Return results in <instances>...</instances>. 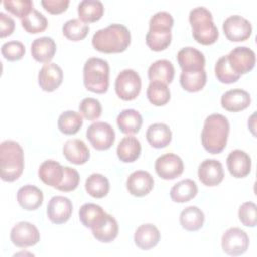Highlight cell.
Returning a JSON list of instances; mask_svg holds the SVG:
<instances>
[{
  "instance_id": "7a4b0ae2",
  "label": "cell",
  "mask_w": 257,
  "mask_h": 257,
  "mask_svg": "<svg viewBox=\"0 0 257 257\" xmlns=\"http://www.w3.org/2000/svg\"><path fill=\"white\" fill-rule=\"evenodd\" d=\"M130 44L131 32L122 24H110L97 30L92 36V46L103 53L123 52Z\"/></svg>"
},
{
  "instance_id": "603a6c76",
  "label": "cell",
  "mask_w": 257,
  "mask_h": 257,
  "mask_svg": "<svg viewBox=\"0 0 257 257\" xmlns=\"http://www.w3.org/2000/svg\"><path fill=\"white\" fill-rule=\"evenodd\" d=\"M64 175V167H62L58 162L53 160L44 161L38 169L39 179L46 185L56 187L62 182Z\"/></svg>"
},
{
  "instance_id": "e575fe53",
  "label": "cell",
  "mask_w": 257,
  "mask_h": 257,
  "mask_svg": "<svg viewBox=\"0 0 257 257\" xmlns=\"http://www.w3.org/2000/svg\"><path fill=\"white\" fill-rule=\"evenodd\" d=\"M83 120L79 112L73 110H67L62 112L57 121L59 131L64 135H74L82 126Z\"/></svg>"
},
{
  "instance_id": "ac0fdd59",
  "label": "cell",
  "mask_w": 257,
  "mask_h": 257,
  "mask_svg": "<svg viewBox=\"0 0 257 257\" xmlns=\"http://www.w3.org/2000/svg\"><path fill=\"white\" fill-rule=\"evenodd\" d=\"M251 158L241 150L232 151L227 157V167L230 174L235 178H245L251 172Z\"/></svg>"
},
{
  "instance_id": "9c48e42d",
  "label": "cell",
  "mask_w": 257,
  "mask_h": 257,
  "mask_svg": "<svg viewBox=\"0 0 257 257\" xmlns=\"http://www.w3.org/2000/svg\"><path fill=\"white\" fill-rule=\"evenodd\" d=\"M249 247V237L247 233L237 227L228 229L222 236V249L231 256L244 254Z\"/></svg>"
},
{
  "instance_id": "d590c367",
  "label": "cell",
  "mask_w": 257,
  "mask_h": 257,
  "mask_svg": "<svg viewBox=\"0 0 257 257\" xmlns=\"http://www.w3.org/2000/svg\"><path fill=\"white\" fill-rule=\"evenodd\" d=\"M85 190L93 198L100 199L107 195L109 191V182L101 174H92L85 181Z\"/></svg>"
},
{
  "instance_id": "9a60e30c",
  "label": "cell",
  "mask_w": 257,
  "mask_h": 257,
  "mask_svg": "<svg viewBox=\"0 0 257 257\" xmlns=\"http://www.w3.org/2000/svg\"><path fill=\"white\" fill-rule=\"evenodd\" d=\"M63 79V71L56 63H46L38 73V84L40 88L47 92L56 90Z\"/></svg>"
},
{
  "instance_id": "ffe728a7",
  "label": "cell",
  "mask_w": 257,
  "mask_h": 257,
  "mask_svg": "<svg viewBox=\"0 0 257 257\" xmlns=\"http://www.w3.org/2000/svg\"><path fill=\"white\" fill-rule=\"evenodd\" d=\"M90 229L93 237L102 243H109L113 241L118 234L117 222L109 214H105Z\"/></svg>"
},
{
  "instance_id": "2e32d148",
  "label": "cell",
  "mask_w": 257,
  "mask_h": 257,
  "mask_svg": "<svg viewBox=\"0 0 257 257\" xmlns=\"http://www.w3.org/2000/svg\"><path fill=\"white\" fill-rule=\"evenodd\" d=\"M198 177L205 186H217L224 179L223 166L215 159L205 160L199 166Z\"/></svg>"
},
{
  "instance_id": "5b68a950",
  "label": "cell",
  "mask_w": 257,
  "mask_h": 257,
  "mask_svg": "<svg viewBox=\"0 0 257 257\" xmlns=\"http://www.w3.org/2000/svg\"><path fill=\"white\" fill-rule=\"evenodd\" d=\"M192 34L195 40L203 45H211L218 40L219 31L213 22L212 13L200 6L192 9L189 14Z\"/></svg>"
},
{
  "instance_id": "1f68e13d",
  "label": "cell",
  "mask_w": 257,
  "mask_h": 257,
  "mask_svg": "<svg viewBox=\"0 0 257 257\" xmlns=\"http://www.w3.org/2000/svg\"><path fill=\"white\" fill-rule=\"evenodd\" d=\"M204 221L203 211L196 206L187 207L180 214V224L187 231H198L203 227Z\"/></svg>"
},
{
  "instance_id": "ab89813d",
  "label": "cell",
  "mask_w": 257,
  "mask_h": 257,
  "mask_svg": "<svg viewBox=\"0 0 257 257\" xmlns=\"http://www.w3.org/2000/svg\"><path fill=\"white\" fill-rule=\"evenodd\" d=\"M89 26L79 19L67 20L62 26L63 35L71 41H79L86 37Z\"/></svg>"
},
{
  "instance_id": "30bf717a",
  "label": "cell",
  "mask_w": 257,
  "mask_h": 257,
  "mask_svg": "<svg viewBox=\"0 0 257 257\" xmlns=\"http://www.w3.org/2000/svg\"><path fill=\"white\" fill-rule=\"evenodd\" d=\"M232 70L241 75L250 72L256 62L255 52L246 46H237L227 55Z\"/></svg>"
},
{
  "instance_id": "cb8c5ba5",
  "label": "cell",
  "mask_w": 257,
  "mask_h": 257,
  "mask_svg": "<svg viewBox=\"0 0 257 257\" xmlns=\"http://www.w3.org/2000/svg\"><path fill=\"white\" fill-rule=\"evenodd\" d=\"M56 52L55 41L48 36H43L33 40L31 44L32 57L42 63H49Z\"/></svg>"
},
{
  "instance_id": "60d3db41",
  "label": "cell",
  "mask_w": 257,
  "mask_h": 257,
  "mask_svg": "<svg viewBox=\"0 0 257 257\" xmlns=\"http://www.w3.org/2000/svg\"><path fill=\"white\" fill-rule=\"evenodd\" d=\"M215 74H216L217 79L220 82L226 83V84L236 82L237 80H239V78L241 76L232 70V68L229 65L227 55L221 56L217 60L216 65H215Z\"/></svg>"
},
{
  "instance_id": "f6af8a7d",
  "label": "cell",
  "mask_w": 257,
  "mask_h": 257,
  "mask_svg": "<svg viewBox=\"0 0 257 257\" xmlns=\"http://www.w3.org/2000/svg\"><path fill=\"white\" fill-rule=\"evenodd\" d=\"M256 204L253 202H245L239 208V219L246 227H255L257 223Z\"/></svg>"
},
{
  "instance_id": "d6986e66",
  "label": "cell",
  "mask_w": 257,
  "mask_h": 257,
  "mask_svg": "<svg viewBox=\"0 0 257 257\" xmlns=\"http://www.w3.org/2000/svg\"><path fill=\"white\" fill-rule=\"evenodd\" d=\"M251 103L249 92L244 89L235 88L226 91L221 97V105L228 111L237 112L246 109Z\"/></svg>"
},
{
  "instance_id": "7bdbcfd3",
  "label": "cell",
  "mask_w": 257,
  "mask_h": 257,
  "mask_svg": "<svg viewBox=\"0 0 257 257\" xmlns=\"http://www.w3.org/2000/svg\"><path fill=\"white\" fill-rule=\"evenodd\" d=\"M3 6L8 12L21 19L34 9L31 0H5Z\"/></svg>"
},
{
  "instance_id": "8fae6325",
  "label": "cell",
  "mask_w": 257,
  "mask_h": 257,
  "mask_svg": "<svg viewBox=\"0 0 257 257\" xmlns=\"http://www.w3.org/2000/svg\"><path fill=\"white\" fill-rule=\"evenodd\" d=\"M10 240L18 248H27L38 243L40 234L33 224L22 221L15 224L11 229Z\"/></svg>"
},
{
  "instance_id": "7c38bea8",
  "label": "cell",
  "mask_w": 257,
  "mask_h": 257,
  "mask_svg": "<svg viewBox=\"0 0 257 257\" xmlns=\"http://www.w3.org/2000/svg\"><path fill=\"white\" fill-rule=\"evenodd\" d=\"M223 31L230 41H245L252 34V25L246 18L232 15L223 22Z\"/></svg>"
},
{
  "instance_id": "8992f818",
  "label": "cell",
  "mask_w": 257,
  "mask_h": 257,
  "mask_svg": "<svg viewBox=\"0 0 257 257\" xmlns=\"http://www.w3.org/2000/svg\"><path fill=\"white\" fill-rule=\"evenodd\" d=\"M83 83L87 90L94 93H104L109 85V65L98 57L88 58L83 66Z\"/></svg>"
},
{
  "instance_id": "f35d334b",
  "label": "cell",
  "mask_w": 257,
  "mask_h": 257,
  "mask_svg": "<svg viewBox=\"0 0 257 257\" xmlns=\"http://www.w3.org/2000/svg\"><path fill=\"white\" fill-rule=\"evenodd\" d=\"M47 24L48 22L46 17L36 9H33L29 14L21 19L22 27L31 34L43 32L46 29Z\"/></svg>"
},
{
  "instance_id": "3957f363",
  "label": "cell",
  "mask_w": 257,
  "mask_h": 257,
  "mask_svg": "<svg viewBox=\"0 0 257 257\" xmlns=\"http://www.w3.org/2000/svg\"><path fill=\"white\" fill-rule=\"evenodd\" d=\"M24 169V153L21 146L11 140L0 145V172L5 182L17 180Z\"/></svg>"
},
{
  "instance_id": "4316f807",
  "label": "cell",
  "mask_w": 257,
  "mask_h": 257,
  "mask_svg": "<svg viewBox=\"0 0 257 257\" xmlns=\"http://www.w3.org/2000/svg\"><path fill=\"white\" fill-rule=\"evenodd\" d=\"M175 68L171 61L159 59L152 63L148 70V77L151 81H160L162 83H171L174 79Z\"/></svg>"
},
{
  "instance_id": "d4e9b609",
  "label": "cell",
  "mask_w": 257,
  "mask_h": 257,
  "mask_svg": "<svg viewBox=\"0 0 257 257\" xmlns=\"http://www.w3.org/2000/svg\"><path fill=\"white\" fill-rule=\"evenodd\" d=\"M17 201L24 210L34 211L41 206L43 193L39 188L33 185H25L18 190Z\"/></svg>"
},
{
  "instance_id": "bcb514c9",
  "label": "cell",
  "mask_w": 257,
  "mask_h": 257,
  "mask_svg": "<svg viewBox=\"0 0 257 257\" xmlns=\"http://www.w3.org/2000/svg\"><path fill=\"white\" fill-rule=\"evenodd\" d=\"M79 183L78 172L70 167H64V175L62 182L56 187L61 192H70L77 188Z\"/></svg>"
},
{
  "instance_id": "5bb4252c",
  "label": "cell",
  "mask_w": 257,
  "mask_h": 257,
  "mask_svg": "<svg viewBox=\"0 0 257 257\" xmlns=\"http://www.w3.org/2000/svg\"><path fill=\"white\" fill-rule=\"evenodd\" d=\"M47 217L54 224L67 222L72 214V203L64 196H54L47 205Z\"/></svg>"
},
{
  "instance_id": "52a82bcc",
  "label": "cell",
  "mask_w": 257,
  "mask_h": 257,
  "mask_svg": "<svg viewBox=\"0 0 257 257\" xmlns=\"http://www.w3.org/2000/svg\"><path fill=\"white\" fill-rule=\"evenodd\" d=\"M114 88L116 95L122 100H133L140 94L142 80L134 69H123L115 79Z\"/></svg>"
},
{
  "instance_id": "7402d4cb",
  "label": "cell",
  "mask_w": 257,
  "mask_h": 257,
  "mask_svg": "<svg viewBox=\"0 0 257 257\" xmlns=\"http://www.w3.org/2000/svg\"><path fill=\"white\" fill-rule=\"evenodd\" d=\"M62 152L65 159L74 165L85 164L89 159V150L84 142L79 139L66 141L63 145Z\"/></svg>"
},
{
  "instance_id": "6da1fadb",
  "label": "cell",
  "mask_w": 257,
  "mask_h": 257,
  "mask_svg": "<svg viewBox=\"0 0 257 257\" xmlns=\"http://www.w3.org/2000/svg\"><path fill=\"white\" fill-rule=\"evenodd\" d=\"M229 131V120L225 115L213 113L207 116L201 134L204 149L210 154L221 153L227 145Z\"/></svg>"
},
{
  "instance_id": "ee69618b",
  "label": "cell",
  "mask_w": 257,
  "mask_h": 257,
  "mask_svg": "<svg viewBox=\"0 0 257 257\" xmlns=\"http://www.w3.org/2000/svg\"><path fill=\"white\" fill-rule=\"evenodd\" d=\"M1 53L5 59L9 61H16L24 56L25 46L20 41H8L1 46Z\"/></svg>"
},
{
  "instance_id": "c3c4849f",
  "label": "cell",
  "mask_w": 257,
  "mask_h": 257,
  "mask_svg": "<svg viewBox=\"0 0 257 257\" xmlns=\"http://www.w3.org/2000/svg\"><path fill=\"white\" fill-rule=\"evenodd\" d=\"M15 28L14 20L3 12H0V36L6 37L12 34Z\"/></svg>"
},
{
  "instance_id": "83f0119b",
  "label": "cell",
  "mask_w": 257,
  "mask_h": 257,
  "mask_svg": "<svg viewBox=\"0 0 257 257\" xmlns=\"http://www.w3.org/2000/svg\"><path fill=\"white\" fill-rule=\"evenodd\" d=\"M149 144L156 149L167 147L172 141V132L170 127L162 122L151 124L146 133Z\"/></svg>"
},
{
  "instance_id": "484cf974",
  "label": "cell",
  "mask_w": 257,
  "mask_h": 257,
  "mask_svg": "<svg viewBox=\"0 0 257 257\" xmlns=\"http://www.w3.org/2000/svg\"><path fill=\"white\" fill-rule=\"evenodd\" d=\"M161 234L153 224H144L137 228L134 236L136 245L142 250L154 248L160 241Z\"/></svg>"
},
{
  "instance_id": "836d02e7",
  "label": "cell",
  "mask_w": 257,
  "mask_h": 257,
  "mask_svg": "<svg viewBox=\"0 0 257 257\" xmlns=\"http://www.w3.org/2000/svg\"><path fill=\"white\" fill-rule=\"evenodd\" d=\"M207 82V73L205 69L182 71L180 75V83L182 87L189 92H197L203 89Z\"/></svg>"
},
{
  "instance_id": "f546056e",
  "label": "cell",
  "mask_w": 257,
  "mask_h": 257,
  "mask_svg": "<svg viewBox=\"0 0 257 257\" xmlns=\"http://www.w3.org/2000/svg\"><path fill=\"white\" fill-rule=\"evenodd\" d=\"M117 125L121 133L125 135L137 134L143 123L141 113L135 109H123L116 118Z\"/></svg>"
},
{
  "instance_id": "4fadbf2b",
  "label": "cell",
  "mask_w": 257,
  "mask_h": 257,
  "mask_svg": "<svg viewBox=\"0 0 257 257\" xmlns=\"http://www.w3.org/2000/svg\"><path fill=\"white\" fill-rule=\"evenodd\" d=\"M155 170L160 178L164 180H174L182 175L184 164L179 156L168 153L156 160Z\"/></svg>"
},
{
  "instance_id": "44dd1931",
  "label": "cell",
  "mask_w": 257,
  "mask_h": 257,
  "mask_svg": "<svg viewBox=\"0 0 257 257\" xmlns=\"http://www.w3.org/2000/svg\"><path fill=\"white\" fill-rule=\"evenodd\" d=\"M177 59L182 71L202 70L205 67L204 54L194 47L182 48L177 54Z\"/></svg>"
},
{
  "instance_id": "74e56055",
  "label": "cell",
  "mask_w": 257,
  "mask_h": 257,
  "mask_svg": "<svg viewBox=\"0 0 257 257\" xmlns=\"http://www.w3.org/2000/svg\"><path fill=\"white\" fill-rule=\"evenodd\" d=\"M78 214L81 224L86 228H91L106 213L100 206L93 203H86L80 207Z\"/></svg>"
},
{
  "instance_id": "f1b7e54d",
  "label": "cell",
  "mask_w": 257,
  "mask_h": 257,
  "mask_svg": "<svg viewBox=\"0 0 257 257\" xmlns=\"http://www.w3.org/2000/svg\"><path fill=\"white\" fill-rule=\"evenodd\" d=\"M141 143L136 137H124L118 144L116 154L118 159L123 163H133L141 155Z\"/></svg>"
},
{
  "instance_id": "277c9868",
  "label": "cell",
  "mask_w": 257,
  "mask_h": 257,
  "mask_svg": "<svg viewBox=\"0 0 257 257\" xmlns=\"http://www.w3.org/2000/svg\"><path fill=\"white\" fill-rule=\"evenodd\" d=\"M174 25L173 16L160 11L155 13L149 22V31L146 35V43L154 51H162L169 47L172 40L171 29Z\"/></svg>"
},
{
  "instance_id": "7dc6e473",
  "label": "cell",
  "mask_w": 257,
  "mask_h": 257,
  "mask_svg": "<svg viewBox=\"0 0 257 257\" xmlns=\"http://www.w3.org/2000/svg\"><path fill=\"white\" fill-rule=\"evenodd\" d=\"M41 5L43 8L51 14H60L64 12L68 5V0H42Z\"/></svg>"
},
{
  "instance_id": "d6a6232c",
  "label": "cell",
  "mask_w": 257,
  "mask_h": 257,
  "mask_svg": "<svg viewBox=\"0 0 257 257\" xmlns=\"http://www.w3.org/2000/svg\"><path fill=\"white\" fill-rule=\"evenodd\" d=\"M104 12L103 5L97 0H83L78 4L77 13L82 22H95L99 20Z\"/></svg>"
},
{
  "instance_id": "e0dca14e",
  "label": "cell",
  "mask_w": 257,
  "mask_h": 257,
  "mask_svg": "<svg viewBox=\"0 0 257 257\" xmlns=\"http://www.w3.org/2000/svg\"><path fill=\"white\" fill-rule=\"evenodd\" d=\"M154 188V179L147 171H135L126 180L127 191L136 197H144L148 195Z\"/></svg>"
},
{
  "instance_id": "b9f144b4",
  "label": "cell",
  "mask_w": 257,
  "mask_h": 257,
  "mask_svg": "<svg viewBox=\"0 0 257 257\" xmlns=\"http://www.w3.org/2000/svg\"><path fill=\"white\" fill-rule=\"evenodd\" d=\"M102 107L100 102L93 97L83 98L79 104V112L88 120H95L100 117Z\"/></svg>"
},
{
  "instance_id": "4dcf8cb0",
  "label": "cell",
  "mask_w": 257,
  "mask_h": 257,
  "mask_svg": "<svg viewBox=\"0 0 257 257\" xmlns=\"http://www.w3.org/2000/svg\"><path fill=\"white\" fill-rule=\"evenodd\" d=\"M197 193V184L191 179H185L178 182L172 187L170 191V196L174 202L185 203L195 198Z\"/></svg>"
},
{
  "instance_id": "ba28073f",
  "label": "cell",
  "mask_w": 257,
  "mask_h": 257,
  "mask_svg": "<svg viewBox=\"0 0 257 257\" xmlns=\"http://www.w3.org/2000/svg\"><path fill=\"white\" fill-rule=\"evenodd\" d=\"M86 138L95 150L105 151L113 145L115 134L113 127L109 123L96 121L88 126Z\"/></svg>"
},
{
  "instance_id": "8d00e7d4",
  "label": "cell",
  "mask_w": 257,
  "mask_h": 257,
  "mask_svg": "<svg viewBox=\"0 0 257 257\" xmlns=\"http://www.w3.org/2000/svg\"><path fill=\"white\" fill-rule=\"evenodd\" d=\"M147 97L153 105L162 106L169 102L171 92L167 84L160 81H151L147 89Z\"/></svg>"
}]
</instances>
